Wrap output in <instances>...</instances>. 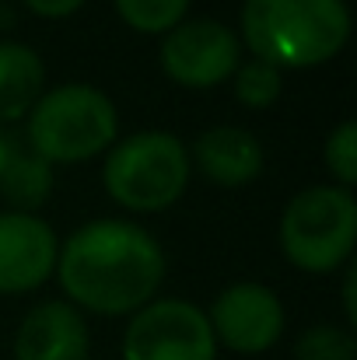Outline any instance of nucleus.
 <instances>
[{
  "instance_id": "1",
  "label": "nucleus",
  "mask_w": 357,
  "mask_h": 360,
  "mask_svg": "<svg viewBox=\"0 0 357 360\" xmlns=\"http://www.w3.org/2000/svg\"><path fill=\"white\" fill-rule=\"evenodd\" d=\"M56 276L77 311L133 315L154 301L165 280V252L154 235L130 221H88L63 241Z\"/></svg>"
},
{
  "instance_id": "2",
  "label": "nucleus",
  "mask_w": 357,
  "mask_h": 360,
  "mask_svg": "<svg viewBox=\"0 0 357 360\" xmlns=\"http://www.w3.org/2000/svg\"><path fill=\"white\" fill-rule=\"evenodd\" d=\"M351 39L347 0H245L238 42L252 60L277 70H312L330 63Z\"/></svg>"
},
{
  "instance_id": "3",
  "label": "nucleus",
  "mask_w": 357,
  "mask_h": 360,
  "mask_svg": "<svg viewBox=\"0 0 357 360\" xmlns=\"http://www.w3.org/2000/svg\"><path fill=\"white\" fill-rule=\"evenodd\" d=\"M28 120V147L46 165H77L116 143L119 116L95 84H60L39 95Z\"/></svg>"
},
{
  "instance_id": "4",
  "label": "nucleus",
  "mask_w": 357,
  "mask_h": 360,
  "mask_svg": "<svg viewBox=\"0 0 357 360\" xmlns=\"http://www.w3.org/2000/svg\"><path fill=\"white\" fill-rule=\"evenodd\" d=\"M102 182L123 210L161 214L179 203L189 186V150L165 129L133 133L109 147Z\"/></svg>"
},
{
  "instance_id": "5",
  "label": "nucleus",
  "mask_w": 357,
  "mask_h": 360,
  "mask_svg": "<svg viewBox=\"0 0 357 360\" xmlns=\"http://www.w3.org/2000/svg\"><path fill=\"white\" fill-rule=\"evenodd\" d=\"M357 241V200L340 186H308L284 207L280 248L305 273H333L351 262Z\"/></svg>"
},
{
  "instance_id": "6",
  "label": "nucleus",
  "mask_w": 357,
  "mask_h": 360,
  "mask_svg": "<svg viewBox=\"0 0 357 360\" xmlns=\"http://www.w3.org/2000/svg\"><path fill=\"white\" fill-rule=\"evenodd\" d=\"M123 360H218L207 311L182 297L144 304L123 333Z\"/></svg>"
},
{
  "instance_id": "7",
  "label": "nucleus",
  "mask_w": 357,
  "mask_h": 360,
  "mask_svg": "<svg viewBox=\"0 0 357 360\" xmlns=\"http://www.w3.org/2000/svg\"><path fill=\"white\" fill-rule=\"evenodd\" d=\"M158 60L175 84L203 91V88H218L235 74V67L242 63V42L238 32L228 28L225 21L189 18L161 39Z\"/></svg>"
},
{
  "instance_id": "8",
  "label": "nucleus",
  "mask_w": 357,
  "mask_h": 360,
  "mask_svg": "<svg viewBox=\"0 0 357 360\" xmlns=\"http://www.w3.org/2000/svg\"><path fill=\"white\" fill-rule=\"evenodd\" d=\"M207 322L221 347L245 357L266 354L284 333V304L266 283L238 280L214 297Z\"/></svg>"
},
{
  "instance_id": "9",
  "label": "nucleus",
  "mask_w": 357,
  "mask_h": 360,
  "mask_svg": "<svg viewBox=\"0 0 357 360\" xmlns=\"http://www.w3.org/2000/svg\"><path fill=\"white\" fill-rule=\"evenodd\" d=\"M60 245L39 214H0V294H28L56 273Z\"/></svg>"
},
{
  "instance_id": "10",
  "label": "nucleus",
  "mask_w": 357,
  "mask_h": 360,
  "mask_svg": "<svg viewBox=\"0 0 357 360\" xmlns=\"http://www.w3.org/2000/svg\"><path fill=\"white\" fill-rule=\"evenodd\" d=\"M92 336L84 315L67 301L35 304L14 336V360H88Z\"/></svg>"
},
{
  "instance_id": "11",
  "label": "nucleus",
  "mask_w": 357,
  "mask_h": 360,
  "mask_svg": "<svg viewBox=\"0 0 357 360\" xmlns=\"http://www.w3.org/2000/svg\"><path fill=\"white\" fill-rule=\"evenodd\" d=\"M193 165L200 168V175L214 186H249L263 175L266 154L263 143L256 140V133L242 129V126H211L193 140Z\"/></svg>"
},
{
  "instance_id": "12",
  "label": "nucleus",
  "mask_w": 357,
  "mask_h": 360,
  "mask_svg": "<svg viewBox=\"0 0 357 360\" xmlns=\"http://www.w3.org/2000/svg\"><path fill=\"white\" fill-rule=\"evenodd\" d=\"M46 91V63L25 42H0V126L25 120Z\"/></svg>"
},
{
  "instance_id": "13",
  "label": "nucleus",
  "mask_w": 357,
  "mask_h": 360,
  "mask_svg": "<svg viewBox=\"0 0 357 360\" xmlns=\"http://www.w3.org/2000/svg\"><path fill=\"white\" fill-rule=\"evenodd\" d=\"M0 193L11 203V210L35 214L53 193V165H46L32 150H21L0 175Z\"/></svg>"
},
{
  "instance_id": "14",
  "label": "nucleus",
  "mask_w": 357,
  "mask_h": 360,
  "mask_svg": "<svg viewBox=\"0 0 357 360\" xmlns=\"http://www.w3.org/2000/svg\"><path fill=\"white\" fill-rule=\"evenodd\" d=\"M113 4L119 18L144 35H168L189 14V0H113Z\"/></svg>"
},
{
  "instance_id": "15",
  "label": "nucleus",
  "mask_w": 357,
  "mask_h": 360,
  "mask_svg": "<svg viewBox=\"0 0 357 360\" xmlns=\"http://www.w3.org/2000/svg\"><path fill=\"white\" fill-rule=\"evenodd\" d=\"M235 98L245 109H270L280 98L284 77L277 67L263 63V60H245L235 67Z\"/></svg>"
},
{
  "instance_id": "16",
  "label": "nucleus",
  "mask_w": 357,
  "mask_h": 360,
  "mask_svg": "<svg viewBox=\"0 0 357 360\" xmlns=\"http://www.w3.org/2000/svg\"><path fill=\"white\" fill-rule=\"evenodd\" d=\"M357 340L351 329L340 326H312L298 336L294 360H354Z\"/></svg>"
},
{
  "instance_id": "17",
  "label": "nucleus",
  "mask_w": 357,
  "mask_h": 360,
  "mask_svg": "<svg viewBox=\"0 0 357 360\" xmlns=\"http://www.w3.org/2000/svg\"><path fill=\"white\" fill-rule=\"evenodd\" d=\"M322 161L333 172L340 189H354L357 186V122L354 120H344L326 136Z\"/></svg>"
},
{
  "instance_id": "18",
  "label": "nucleus",
  "mask_w": 357,
  "mask_h": 360,
  "mask_svg": "<svg viewBox=\"0 0 357 360\" xmlns=\"http://www.w3.org/2000/svg\"><path fill=\"white\" fill-rule=\"evenodd\" d=\"M32 14L39 18H49V21H60V18H70L84 7V0H21Z\"/></svg>"
},
{
  "instance_id": "19",
  "label": "nucleus",
  "mask_w": 357,
  "mask_h": 360,
  "mask_svg": "<svg viewBox=\"0 0 357 360\" xmlns=\"http://www.w3.org/2000/svg\"><path fill=\"white\" fill-rule=\"evenodd\" d=\"M344 315L347 322H357V266L347 262V273H344Z\"/></svg>"
},
{
  "instance_id": "20",
  "label": "nucleus",
  "mask_w": 357,
  "mask_h": 360,
  "mask_svg": "<svg viewBox=\"0 0 357 360\" xmlns=\"http://www.w3.org/2000/svg\"><path fill=\"white\" fill-rule=\"evenodd\" d=\"M18 154H21L18 136H14V133H7V129H0V175L7 172V165H11Z\"/></svg>"
}]
</instances>
